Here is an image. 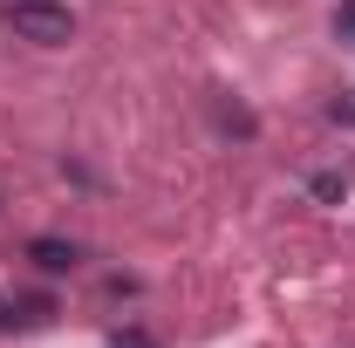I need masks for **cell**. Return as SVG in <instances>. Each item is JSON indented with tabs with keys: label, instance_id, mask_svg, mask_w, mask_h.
<instances>
[{
	"label": "cell",
	"instance_id": "cell-1",
	"mask_svg": "<svg viewBox=\"0 0 355 348\" xmlns=\"http://www.w3.org/2000/svg\"><path fill=\"white\" fill-rule=\"evenodd\" d=\"M14 35H28V42H42V48H62L76 35V14L55 7V0H14Z\"/></svg>",
	"mask_w": 355,
	"mask_h": 348
},
{
	"label": "cell",
	"instance_id": "cell-4",
	"mask_svg": "<svg viewBox=\"0 0 355 348\" xmlns=\"http://www.w3.org/2000/svg\"><path fill=\"white\" fill-rule=\"evenodd\" d=\"M0 321H7V314H0Z\"/></svg>",
	"mask_w": 355,
	"mask_h": 348
},
{
	"label": "cell",
	"instance_id": "cell-3",
	"mask_svg": "<svg viewBox=\"0 0 355 348\" xmlns=\"http://www.w3.org/2000/svg\"><path fill=\"white\" fill-rule=\"evenodd\" d=\"M335 35H342V42H355V0H342V14H335Z\"/></svg>",
	"mask_w": 355,
	"mask_h": 348
},
{
	"label": "cell",
	"instance_id": "cell-2",
	"mask_svg": "<svg viewBox=\"0 0 355 348\" xmlns=\"http://www.w3.org/2000/svg\"><path fill=\"white\" fill-rule=\"evenodd\" d=\"M35 260L62 273V266H76V246H55V239H35Z\"/></svg>",
	"mask_w": 355,
	"mask_h": 348
}]
</instances>
